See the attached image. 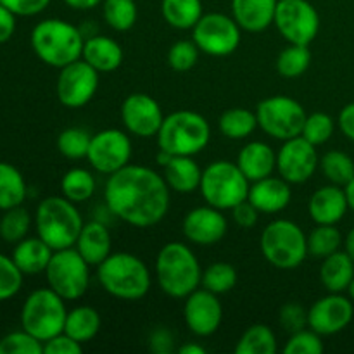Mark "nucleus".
<instances>
[{
    "label": "nucleus",
    "mask_w": 354,
    "mask_h": 354,
    "mask_svg": "<svg viewBox=\"0 0 354 354\" xmlns=\"http://www.w3.org/2000/svg\"><path fill=\"white\" fill-rule=\"evenodd\" d=\"M354 279V261L346 251H337L324 258L320 280L328 292H344Z\"/></svg>",
    "instance_id": "c85d7f7f"
},
{
    "label": "nucleus",
    "mask_w": 354,
    "mask_h": 354,
    "mask_svg": "<svg viewBox=\"0 0 354 354\" xmlns=\"http://www.w3.org/2000/svg\"><path fill=\"white\" fill-rule=\"evenodd\" d=\"M31 47L41 62L64 68L82 59L85 38L75 24L64 19H44L31 31Z\"/></svg>",
    "instance_id": "7ed1b4c3"
},
{
    "label": "nucleus",
    "mask_w": 354,
    "mask_h": 354,
    "mask_svg": "<svg viewBox=\"0 0 354 354\" xmlns=\"http://www.w3.org/2000/svg\"><path fill=\"white\" fill-rule=\"evenodd\" d=\"M161 14L175 30H192L203 17L201 0H161Z\"/></svg>",
    "instance_id": "7c9ffc66"
},
{
    "label": "nucleus",
    "mask_w": 354,
    "mask_h": 354,
    "mask_svg": "<svg viewBox=\"0 0 354 354\" xmlns=\"http://www.w3.org/2000/svg\"><path fill=\"white\" fill-rule=\"evenodd\" d=\"M256 116H258V127L266 135L286 142L303 133L308 114L292 97L275 95L258 104Z\"/></svg>",
    "instance_id": "9b49d317"
},
{
    "label": "nucleus",
    "mask_w": 354,
    "mask_h": 354,
    "mask_svg": "<svg viewBox=\"0 0 354 354\" xmlns=\"http://www.w3.org/2000/svg\"><path fill=\"white\" fill-rule=\"evenodd\" d=\"M47 283L64 301H76L85 296L90 286V265L76 248L54 251L45 270Z\"/></svg>",
    "instance_id": "9d476101"
},
{
    "label": "nucleus",
    "mask_w": 354,
    "mask_h": 354,
    "mask_svg": "<svg viewBox=\"0 0 354 354\" xmlns=\"http://www.w3.org/2000/svg\"><path fill=\"white\" fill-rule=\"evenodd\" d=\"M325 346L322 341V335L317 334L315 330H303L292 334V337L287 341V344L283 346L282 353L283 354H322L324 353Z\"/></svg>",
    "instance_id": "de8ad7c7"
},
{
    "label": "nucleus",
    "mask_w": 354,
    "mask_h": 354,
    "mask_svg": "<svg viewBox=\"0 0 354 354\" xmlns=\"http://www.w3.org/2000/svg\"><path fill=\"white\" fill-rule=\"evenodd\" d=\"M201 286L214 294H227L237 286V270L230 263H213L203 272Z\"/></svg>",
    "instance_id": "ea45409f"
},
{
    "label": "nucleus",
    "mask_w": 354,
    "mask_h": 354,
    "mask_svg": "<svg viewBox=\"0 0 354 354\" xmlns=\"http://www.w3.org/2000/svg\"><path fill=\"white\" fill-rule=\"evenodd\" d=\"M259 244L266 261L279 270L297 268L308 256V237L290 220H275L266 225Z\"/></svg>",
    "instance_id": "0eeeda50"
},
{
    "label": "nucleus",
    "mask_w": 354,
    "mask_h": 354,
    "mask_svg": "<svg viewBox=\"0 0 354 354\" xmlns=\"http://www.w3.org/2000/svg\"><path fill=\"white\" fill-rule=\"evenodd\" d=\"M130 137L118 128H107L93 135L86 154L90 166L102 175H113L120 171L121 168L130 165Z\"/></svg>",
    "instance_id": "2eb2a0df"
},
{
    "label": "nucleus",
    "mask_w": 354,
    "mask_h": 354,
    "mask_svg": "<svg viewBox=\"0 0 354 354\" xmlns=\"http://www.w3.org/2000/svg\"><path fill=\"white\" fill-rule=\"evenodd\" d=\"M62 2L75 10H90L102 3V0H62Z\"/></svg>",
    "instance_id": "4d7b16f0"
},
{
    "label": "nucleus",
    "mask_w": 354,
    "mask_h": 354,
    "mask_svg": "<svg viewBox=\"0 0 354 354\" xmlns=\"http://www.w3.org/2000/svg\"><path fill=\"white\" fill-rule=\"evenodd\" d=\"M241 30L234 17L221 12L203 14L192 28L194 44L213 57H227L241 44Z\"/></svg>",
    "instance_id": "f8f14e48"
},
{
    "label": "nucleus",
    "mask_w": 354,
    "mask_h": 354,
    "mask_svg": "<svg viewBox=\"0 0 354 354\" xmlns=\"http://www.w3.org/2000/svg\"><path fill=\"white\" fill-rule=\"evenodd\" d=\"M104 21L116 31H128L138 17L135 0H102Z\"/></svg>",
    "instance_id": "e433bc0d"
},
{
    "label": "nucleus",
    "mask_w": 354,
    "mask_h": 354,
    "mask_svg": "<svg viewBox=\"0 0 354 354\" xmlns=\"http://www.w3.org/2000/svg\"><path fill=\"white\" fill-rule=\"evenodd\" d=\"M349 209L344 187L325 185L313 192L308 203V213L317 225H337Z\"/></svg>",
    "instance_id": "412c9836"
},
{
    "label": "nucleus",
    "mask_w": 354,
    "mask_h": 354,
    "mask_svg": "<svg viewBox=\"0 0 354 354\" xmlns=\"http://www.w3.org/2000/svg\"><path fill=\"white\" fill-rule=\"evenodd\" d=\"M344 248H346V252H348V254L351 256V259L354 261V228H353L351 232H349L348 235H346Z\"/></svg>",
    "instance_id": "bf43d9fd"
},
{
    "label": "nucleus",
    "mask_w": 354,
    "mask_h": 354,
    "mask_svg": "<svg viewBox=\"0 0 354 354\" xmlns=\"http://www.w3.org/2000/svg\"><path fill=\"white\" fill-rule=\"evenodd\" d=\"M334 128L335 124L332 116H328L327 113H313L304 121L303 133L301 135L317 147V145H322L330 140V137L334 135Z\"/></svg>",
    "instance_id": "c03bdc74"
},
{
    "label": "nucleus",
    "mask_w": 354,
    "mask_h": 354,
    "mask_svg": "<svg viewBox=\"0 0 354 354\" xmlns=\"http://www.w3.org/2000/svg\"><path fill=\"white\" fill-rule=\"evenodd\" d=\"M320 166L317 147L306 140L303 135L283 142L277 152V171L290 185L308 182Z\"/></svg>",
    "instance_id": "dca6fc26"
},
{
    "label": "nucleus",
    "mask_w": 354,
    "mask_h": 354,
    "mask_svg": "<svg viewBox=\"0 0 354 354\" xmlns=\"http://www.w3.org/2000/svg\"><path fill=\"white\" fill-rule=\"evenodd\" d=\"M75 248L90 266H99L111 254L113 239L106 225L100 221H90L83 225Z\"/></svg>",
    "instance_id": "393cba45"
},
{
    "label": "nucleus",
    "mask_w": 354,
    "mask_h": 354,
    "mask_svg": "<svg viewBox=\"0 0 354 354\" xmlns=\"http://www.w3.org/2000/svg\"><path fill=\"white\" fill-rule=\"evenodd\" d=\"M26 182L16 166L0 161V209L21 206L26 199Z\"/></svg>",
    "instance_id": "2f4dec72"
},
{
    "label": "nucleus",
    "mask_w": 354,
    "mask_h": 354,
    "mask_svg": "<svg viewBox=\"0 0 354 354\" xmlns=\"http://www.w3.org/2000/svg\"><path fill=\"white\" fill-rule=\"evenodd\" d=\"M275 26L289 44L310 45L320 31V16L308 0H279Z\"/></svg>",
    "instance_id": "ddd939ff"
},
{
    "label": "nucleus",
    "mask_w": 354,
    "mask_h": 354,
    "mask_svg": "<svg viewBox=\"0 0 354 354\" xmlns=\"http://www.w3.org/2000/svg\"><path fill=\"white\" fill-rule=\"evenodd\" d=\"M248 199L254 204L259 213L275 214L286 209L292 199L290 183L286 182L282 176H266L258 180L249 189Z\"/></svg>",
    "instance_id": "4be33fe9"
},
{
    "label": "nucleus",
    "mask_w": 354,
    "mask_h": 354,
    "mask_svg": "<svg viewBox=\"0 0 354 354\" xmlns=\"http://www.w3.org/2000/svg\"><path fill=\"white\" fill-rule=\"evenodd\" d=\"M279 346H277V337L268 325H252L242 334L235 346L237 354H275Z\"/></svg>",
    "instance_id": "72a5a7b5"
},
{
    "label": "nucleus",
    "mask_w": 354,
    "mask_h": 354,
    "mask_svg": "<svg viewBox=\"0 0 354 354\" xmlns=\"http://www.w3.org/2000/svg\"><path fill=\"white\" fill-rule=\"evenodd\" d=\"M344 190H346V196H348L349 207H351V209L354 211V178L348 183V185L344 187Z\"/></svg>",
    "instance_id": "052dcab7"
},
{
    "label": "nucleus",
    "mask_w": 354,
    "mask_h": 354,
    "mask_svg": "<svg viewBox=\"0 0 354 354\" xmlns=\"http://www.w3.org/2000/svg\"><path fill=\"white\" fill-rule=\"evenodd\" d=\"M30 225V213L23 206L10 207V209L6 211L2 220H0V237L6 242L16 244V242L23 241L26 237Z\"/></svg>",
    "instance_id": "a19ab883"
},
{
    "label": "nucleus",
    "mask_w": 354,
    "mask_h": 354,
    "mask_svg": "<svg viewBox=\"0 0 354 354\" xmlns=\"http://www.w3.org/2000/svg\"><path fill=\"white\" fill-rule=\"evenodd\" d=\"M123 48L113 38L97 35V37L85 40L82 59L99 73L116 71L123 64Z\"/></svg>",
    "instance_id": "a878e982"
},
{
    "label": "nucleus",
    "mask_w": 354,
    "mask_h": 354,
    "mask_svg": "<svg viewBox=\"0 0 354 354\" xmlns=\"http://www.w3.org/2000/svg\"><path fill=\"white\" fill-rule=\"evenodd\" d=\"M320 168L325 178L339 187H346L354 178V161L351 156L341 151H330L320 159Z\"/></svg>",
    "instance_id": "4c0bfd02"
},
{
    "label": "nucleus",
    "mask_w": 354,
    "mask_h": 354,
    "mask_svg": "<svg viewBox=\"0 0 354 354\" xmlns=\"http://www.w3.org/2000/svg\"><path fill=\"white\" fill-rule=\"evenodd\" d=\"M353 315L351 299L341 292H330L308 310V327L320 335H334L351 324Z\"/></svg>",
    "instance_id": "6ab92c4d"
},
{
    "label": "nucleus",
    "mask_w": 354,
    "mask_h": 354,
    "mask_svg": "<svg viewBox=\"0 0 354 354\" xmlns=\"http://www.w3.org/2000/svg\"><path fill=\"white\" fill-rule=\"evenodd\" d=\"M16 31V14L0 3V44H6Z\"/></svg>",
    "instance_id": "5fc2aeb1"
},
{
    "label": "nucleus",
    "mask_w": 354,
    "mask_h": 354,
    "mask_svg": "<svg viewBox=\"0 0 354 354\" xmlns=\"http://www.w3.org/2000/svg\"><path fill=\"white\" fill-rule=\"evenodd\" d=\"M232 216H234V221L241 228H252L256 223H258L259 211L256 209L254 204L249 199L242 201L237 206L232 207Z\"/></svg>",
    "instance_id": "864d4df0"
},
{
    "label": "nucleus",
    "mask_w": 354,
    "mask_h": 354,
    "mask_svg": "<svg viewBox=\"0 0 354 354\" xmlns=\"http://www.w3.org/2000/svg\"><path fill=\"white\" fill-rule=\"evenodd\" d=\"M183 318L192 334L209 337L220 328L223 320V306L218 294L207 289H197L185 297Z\"/></svg>",
    "instance_id": "f3484780"
},
{
    "label": "nucleus",
    "mask_w": 354,
    "mask_h": 354,
    "mask_svg": "<svg viewBox=\"0 0 354 354\" xmlns=\"http://www.w3.org/2000/svg\"><path fill=\"white\" fill-rule=\"evenodd\" d=\"M279 0H232V17L242 30L259 33L275 21Z\"/></svg>",
    "instance_id": "5701e85b"
},
{
    "label": "nucleus",
    "mask_w": 354,
    "mask_h": 354,
    "mask_svg": "<svg viewBox=\"0 0 354 354\" xmlns=\"http://www.w3.org/2000/svg\"><path fill=\"white\" fill-rule=\"evenodd\" d=\"M249 180L237 166V162L214 161L203 171L201 194L209 206L218 209H232L248 199Z\"/></svg>",
    "instance_id": "1a4fd4ad"
},
{
    "label": "nucleus",
    "mask_w": 354,
    "mask_h": 354,
    "mask_svg": "<svg viewBox=\"0 0 354 354\" xmlns=\"http://www.w3.org/2000/svg\"><path fill=\"white\" fill-rule=\"evenodd\" d=\"M61 192L71 203H85L95 194V178L85 168H73L61 180Z\"/></svg>",
    "instance_id": "f704fd0d"
},
{
    "label": "nucleus",
    "mask_w": 354,
    "mask_h": 354,
    "mask_svg": "<svg viewBox=\"0 0 354 354\" xmlns=\"http://www.w3.org/2000/svg\"><path fill=\"white\" fill-rule=\"evenodd\" d=\"M197 59H199V47L194 44V40L175 41L168 50V64L173 71H190L196 66Z\"/></svg>",
    "instance_id": "a18cd8bd"
},
{
    "label": "nucleus",
    "mask_w": 354,
    "mask_h": 354,
    "mask_svg": "<svg viewBox=\"0 0 354 354\" xmlns=\"http://www.w3.org/2000/svg\"><path fill=\"white\" fill-rule=\"evenodd\" d=\"M16 16H37L48 7L50 0H0Z\"/></svg>",
    "instance_id": "3c124183"
},
{
    "label": "nucleus",
    "mask_w": 354,
    "mask_h": 354,
    "mask_svg": "<svg viewBox=\"0 0 354 354\" xmlns=\"http://www.w3.org/2000/svg\"><path fill=\"white\" fill-rule=\"evenodd\" d=\"M97 279L107 294L123 301H138L151 290L149 268L130 252H111L97 266Z\"/></svg>",
    "instance_id": "20e7f679"
},
{
    "label": "nucleus",
    "mask_w": 354,
    "mask_h": 354,
    "mask_svg": "<svg viewBox=\"0 0 354 354\" xmlns=\"http://www.w3.org/2000/svg\"><path fill=\"white\" fill-rule=\"evenodd\" d=\"M104 197L114 216L137 228L154 227L169 209V187L165 176L147 166L127 165L109 175Z\"/></svg>",
    "instance_id": "f257e3e1"
},
{
    "label": "nucleus",
    "mask_w": 354,
    "mask_h": 354,
    "mask_svg": "<svg viewBox=\"0 0 354 354\" xmlns=\"http://www.w3.org/2000/svg\"><path fill=\"white\" fill-rule=\"evenodd\" d=\"M100 315L92 306H78L68 311L64 325V334L78 341L80 344L90 342L100 330Z\"/></svg>",
    "instance_id": "c756f323"
},
{
    "label": "nucleus",
    "mask_w": 354,
    "mask_h": 354,
    "mask_svg": "<svg viewBox=\"0 0 354 354\" xmlns=\"http://www.w3.org/2000/svg\"><path fill=\"white\" fill-rule=\"evenodd\" d=\"M159 151L169 156H196L207 147L211 128L206 118L194 111H175L162 120L158 131Z\"/></svg>",
    "instance_id": "423d86ee"
},
{
    "label": "nucleus",
    "mask_w": 354,
    "mask_h": 354,
    "mask_svg": "<svg viewBox=\"0 0 354 354\" xmlns=\"http://www.w3.org/2000/svg\"><path fill=\"white\" fill-rule=\"evenodd\" d=\"M23 286V272L16 266L12 258L0 254V301L16 296Z\"/></svg>",
    "instance_id": "49530a36"
},
{
    "label": "nucleus",
    "mask_w": 354,
    "mask_h": 354,
    "mask_svg": "<svg viewBox=\"0 0 354 354\" xmlns=\"http://www.w3.org/2000/svg\"><path fill=\"white\" fill-rule=\"evenodd\" d=\"M44 342L30 332H10L0 339V354H41Z\"/></svg>",
    "instance_id": "37998d69"
},
{
    "label": "nucleus",
    "mask_w": 354,
    "mask_h": 354,
    "mask_svg": "<svg viewBox=\"0 0 354 354\" xmlns=\"http://www.w3.org/2000/svg\"><path fill=\"white\" fill-rule=\"evenodd\" d=\"M66 310L64 299L57 292L48 289H38L28 296L21 310V325L23 330L30 332L31 335L41 342L64 332Z\"/></svg>",
    "instance_id": "6e6552de"
},
{
    "label": "nucleus",
    "mask_w": 354,
    "mask_h": 354,
    "mask_svg": "<svg viewBox=\"0 0 354 354\" xmlns=\"http://www.w3.org/2000/svg\"><path fill=\"white\" fill-rule=\"evenodd\" d=\"M183 235L197 245H214L225 237L228 221L221 209L213 206H201L189 211L183 218Z\"/></svg>",
    "instance_id": "aec40b11"
},
{
    "label": "nucleus",
    "mask_w": 354,
    "mask_h": 354,
    "mask_svg": "<svg viewBox=\"0 0 354 354\" xmlns=\"http://www.w3.org/2000/svg\"><path fill=\"white\" fill-rule=\"evenodd\" d=\"M97 88H99V71L83 59L61 68L55 85L59 102L68 109H80L86 106L93 99Z\"/></svg>",
    "instance_id": "4468645a"
},
{
    "label": "nucleus",
    "mask_w": 354,
    "mask_h": 354,
    "mask_svg": "<svg viewBox=\"0 0 354 354\" xmlns=\"http://www.w3.org/2000/svg\"><path fill=\"white\" fill-rule=\"evenodd\" d=\"M38 237L54 251L75 248L83 228V218L75 203L64 196H52L41 201L35 216Z\"/></svg>",
    "instance_id": "39448f33"
},
{
    "label": "nucleus",
    "mask_w": 354,
    "mask_h": 354,
    "mask_svg": "<svg viewBox=\"0 0 354 354\" xmlns=\"http://www.w3.org/2000/svg\"><path fill=\"white\" fill-rule=\"evenodd\" d=\"M341 244L342 235L335 225H317L308 235V254L324 259L337 252Z\"/></svg>",
    "instance_id": "58836bf2"
},
{
    "label": "nucleus",
    "mask_w": 354,
    "mask_h": 354,
    "mask_svg": "<svg viewBox=\"0 0 354 354\" xmlns=\"http://www.w3.org/2000/svg\"><path fill=\"white\" fill-rule=\"evenodd\" d=\"M220 131L232 140H242L258 128V116L244 107H232L220 116Z\"/></svg>",
    "instance_id": "473e14b6"
},
{
    "label": "nucleus",
    "mask_w": 354,
    "mask_h": 354,
    "mask_svg": "<svg viewBox=\"0 0 354 354\" xmlns=\"http://www.w3.org/2000/svg\"><path fill=\"white\" fill-rule=\"evenodd\" d=\"M149 349L156 354H171L175 351V337L166 327H158L149 335Z\"/></svg>",
    "instance_id": "603ef678"
},
{
    "label": "nucleus",
    "mask_w": 354,
    "mask_h": 354,
    "mask_svg": "<svg viewBox=\"0 0 354 354\" xmlns=\"http://www.w3.org/2000/svg\"><path fill=\"white\" fill-rule=\"evenodd\" d=\"M311 64L310 45L289 44L277 59V71L283 78H299Z\"/></svg>",
    "instance_id": "c9c22d12"
},
{
    "label": "nucleus",
    "mask_w": 354,
    "mask_h": 354,
    "mask_svg": "<svg viewBox=\"0 0 354 354\" xmlns=\"http://www.w3.org/2000/svg\"><path fill=\"white\" fill-rule=\"evenodd\" d=\"M339 128L349 140L354 142V102L344 106L339 114Z\"/></svg>",
    "instance_id": "6e6d98bb"
},
{
    "label": "nucleus",
    "mask_w": 354,
    "mask_h": 354,
    "mask_svg": "<svg viewBox=\"0 0 354 354\" xmlns=\"http://www.w3.org/2000/svg\"><path fill=\"white\" fill-rule=\"evenodd\" d=\"M54 249L40 237L23 239L14 248L12 259L23 275H38L47 270Z\"/></svg>",
    "instance_id": "cd10ccee"
},
{
    "label": "nucleus",
    "mask_w": 354,
    "mask_h": 354,
    "mask_svg": "<svg viewBox=\"0 0 354 354\" xmlns=\"http://www.w3.org/2000/svg\"><path fill=\"white\" fill-rule=\"evenodd\" d=\"M280 325L289 334H296L308 325V311L301 304H283L282 310H280Z\"/></svg>",
    "instance_id": "09e8293b"
},
{
    "label": "nucleus",
    "mask_w": 354,
    "mask_h": 354,
    "mask_svg": "<svg viewBox=\"0 0 354 354\" xmlns=\"http://www.w3.org/2000/svg\"><path fill=\"white\" fill-rule=\"evenodd\" d=\"M348 292H349V297H351V299L354 301V279L351 280V283H349V287H348Z\"/></svg>",
    "instance_id": "680f3d73"
},
{
    "label": "nucleus",
    "mask_w": 354,
    "mask_h": 354,
    "mask_svg": "<svg viewBox=\"0 0 354 354\" xmlns=\"http://www.w3.org/2000/svg\"><path fill=\"white\" fill-rule=\"evenodd\" d=\"M82 351V344L73 337H69L68 334H64V332L44 342L45 354H80Z\"/></svg>",
    "instance_id": "8fccbe9b"
},
{
    "label": "nucleus",
    "mask_w": 354,
    "mask_h": 354,
    "mask_svg": "<svg viewBox=\"0 0 354 354\" xmlns=\"http://www.w3.org/2000/svg\"><path fill=\"white\" fill-rule=\"evenodd\" d=\"M162 168L169 190L178 194H192L199 190L203 169L194 161L192 156H171Z\"/></svg>",
    "instance_id": "bb28decb"
},
{
    "label": "nucleus",
    "mask_w": 354,
    "mask_h": 354,
    "mask_svg": "<svg viewBox=\"0 0 354 354\" xmlns=\"http://www.w3.org/2000/svg\"><path fill=\"white\" fill-rule=\"evenodd\" d=\"M121 118L124 128L130 133H133L135 137L149 138L158 135L165 114L154 97L137 92L124 99L121 106Z\"/></svg>",
    "instance_id": "a211bd4d"
},
{
    "label": "nucleus",
    "mask_w": 354,
    "mask_h": 354,
    "mask_svg": "<svg viewBox=\"0 0 354 354\" xmlns=\"http://www.w3.org/2000/svg\"><path fill=\"white\" fill-rule=\"evenodd\" d=\"M156 279L166 296L185 299L199 289L203 270L192 249L182 242H169L156 259Z\"/></svg>",
    "instance_id": "f03ea898"
},
{
    "label": "nucleus",
    "mask_w": 354,
    "mask_h": 354,
    "mask_svg": "<svg viewBox=\"0 0 354 354\" xmlns=\"http://www.w3.org/2000/svg\"><path fill=\"white\" fill-rule=\"evenodd\" d=\"M90 140H92V135L85 128H66L57 137V149L64 158L83 159L88 154Z\"/></svg>",
    "instance_id": "79ce46f5"
},
{
    "label": "nucleus",
    "mask_w": 354,
    "mask_h": 354,
    "mask_svg": "<svg viewBox=\"0 0 354 354\" xmlns=\"http://www.w3.org/2000/svg\"><path fill=\"white\" fill-rule=\"evenodd\" d=\"M180 354H206V349L199 344H194V342H187L182 348H178Z\"/></svg>",
    "instance_id": "13d9d810"
},
{
    "label": "nucleus",
    "mask_w": 354,
    "mask_h": 354,
    "mask_svg": "<svg viewBox=\"0 0 354 354\" xmlns=\"http://www.w3.org/2000/svg\"><path fill=\"white\" fill-rule=\"evenodd\" d=\"M237 166L249 182H258L273 175L277 169V154L265 142H249L239 152Z\"/></svg>",
    "instance_id": "b1692460"
}]
</instances>
